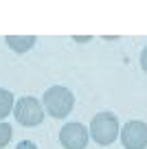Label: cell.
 Returning a JSON list of instances; mask_svg holds the SVG:
<instances>
[{
  "mask_svg": "<svg viewBox=\"0 0 147 149\" xmlns=\"http://www.w3.org/2000/svg\"><path fill=\"white\" fill-rule=\"evenodd\" d=\"M42 107L53 118H66L75 107V94L66 86H53L42 97Z\"/></svg>",
  "mask_w": 147,
  "mask_h": 149,
  "instance_id": "cell-1",
  "label": "cell"
},
{
  "mask_svg": "<svg viewBox=\"0 0 147 149\" xmlns=\"http://www.w3.org/2000/svg\"><path fill=\"white\" fill-rule=\"evenodd\" d=\"M119 132H121L119 118L112 112H99L90 121V138L101 147H108L114 143L119 138Z\"/></svg>",
  "mask_w": 147,
  "mask_h": 149,
  "instance_id": "cell-2",
  "label": "cell"
},
{
  "mask_svg": "<svg viewBox=\"0 0 147 149\" xmlns=\"http://www.w3.org/2000/svg\"><path fill=\"white\" fill-rule=\"evenodd\" d=\"M13 116L20 125L24 127H37L44 121V107L42 101H37L35 97H22L20 101H15L13 105Z\"/></svg>",
  "mask_w": 147,
  "mask_h": 149,
  "instance_id": "cell-3",
  "label": "cell"
},
{
  "mask_svg": "<svg viewBox=\"0 0 147 149\" xmlns=\"http://www.w3.org/2000/svg\"><path fill=\"white\" fill-rule=\"evenodd\" d=\"M119 138L125 149H147V123L127 121L121 127Z\"/></svg>",
  "mask_w": 147,
  "mask_h": 149,
  "instance_id": "cell-4",
  "label": "cell"
},
{
  "mask_svg": "<svg viewBox=\"0 0 147 149\" xmlns=\"http://www.w3.org/2000/svg\"><path fill=\"white\" fill-rule=\"evenodd\" d=\"M90 132L81 123H66L60 130V143L64 149H86Z\"/></svg>",
  "mask_w": 147,
  "mask_h": 149,
  "instance_id": "cell-5",
  "label": "cell"
},
{
  "mask_svg": "<svg viewBox=\"0 0 147 149\" xmlns=\"http://www.w3.org/2000/svg\"><path fill=\"white\" fill-rule=\"evenodd\" d=\"M5 42L13 53H20V55H22V53H29L35 46L37 40H35V35H7Z\"/></svg>",
  "mask_w": 147,
  "mask_h": 149,
  "instance_id": "cell-6",
  "label": "cell"
},
{
  "mask_svg": "<svg viewBox=\"0 0 147 149\" xmlns=\"http://www.w3.org/2000/svg\"><path fill=\"white\" fill-rule=\"evenodd\" d=\"M13 105H15L13 94H11L9 90L0 88V123H2V118H7L11 112H13Z\"/></svg>",
  "mask_w": 147,
  "mask_h": 149,
  "instance_id": "cell-7",
  "label": "cell"
},
{
  "mask_svg": "<svg viewBox=\"0 0 147 149\" xmlns=\"http://www.w3.org/2000/svg\"><path fill=\"white\" fill-rule=\"evenodd\" d=\"M11 136H13V127L9 125V123H0V149L7 147V145L11 143Z\"/></svg>",
  "mask_w": 147,
  "mask_h": 149,
  "instance_id": "cell-8",
  "label": "cell"
},
{
  "mask_svg": "<svg viewBox=\"0 0 147 149\" xmlns=\"http://www.w3.org/2000/svg\"><path fill=\"white\" fill-rule=\"evenodd\" d=\"M15 149H37V145L33 143V140H22V143H18Z\"/></svg>",
  "mask_w": 147,
  "mask_h": 149,
  "instance_id": "cell-9",
  "label": "cell"
},
{
  "mask_svg": "<svg viewBox=\"0 0 147 149\" xmlns=\"http://www.w3.org/2000/svg\"><path fill=\"white\" fill-rule=\"evenodd\" d=\"M141 68H143V72L147 74V46L143 48V53H141Z\"/></svg>",
  "mask_w": 147,
  "mask_h": 149,
  "instance_id": "cell-10",
  "label": "cell"
},
{
  "mask_svg": "<svg viewBox=\"0 0 147 149\" xmlns=\"http://www.w3.org/2000/svg\"><path fill=\"white\" fill-rule=\"evenodd\" d=\"M75 42H81L83 44V42H90V37H75Z\"/></svg>",
  "mask_w": 147,
  "mask_h": 149,
  "instance_id": "cell-11",
  "label": "cell"
}]
</instances>
